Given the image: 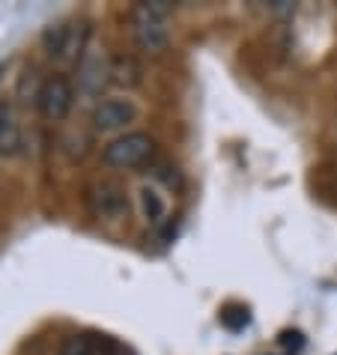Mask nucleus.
<instances>
[{"mask_svg": "<svg viewBox=\"0 0 337 355\" xmlns=\"http://www.w3.org/2000/svg\"><path fill=\"white\" fill-rule=\"evenodd\" d=\"M57 355H96V349H93V340L87 338V334H69Z\"/></svg>", "mask_w": 337, "mask_h": 355, "instance_id": "10", "label": "nucleus"}, {"mask_svg": "<svg viewBox=\"0 0 337 355\" xmlns=\"http://www.w3.org/2000/svg\"><path fill=\"white\" fill-rule=\"evenodd\" d=\"M269 12L284 18V15H295V3H286V0H277V3H269Z\"/></svg>", "mask_w": 337, "mask_h": 355, "instance_id": "12", "label": "nucleus"}, {"mask_svg": "<svg viewBox=\"0 0 337 355\" xmlns=\"http://www.w3.org/2000/svg\"><path fill=\"white\" fill-rule=\"evenodd\" d=\"M87 209H90L98 221H120L128 209L126 189L111 180L93 182L90 189H87Z\"/></svg>", "mask_w": 337, "mask_h": 355, "instance_id": "3", "label": "nucleus"}, {"mask_svg": "<svg viewBox=\"0 0 337 355\" xmlns=\"http://www.w3.org/2000/svg\"><path fill=\"white\" fill-rule=\"evenodd\" d=\"M171 3H137L132 9V39L141 51H150V54H158L164 51L167 42H171Z\"/></svg>", "mask_w": 337, "mask_h": 355, "instance_id": "1", "label": "nucleus"}, {"mask_svg": "<svg viewBox=\"0 0 337 355\" xmlns=\"http://www.w3.org/2000/svg\"><path fill=\"white\" fill-rule=\"evenodd\" d=\"M72 39H75L72 24H66V21L48 24L45 33H42V48H45L48 57H57V60H63V57L72 51Z\"/></svg>", "mask_w": 337, "mask_h": 355, "instance_id": "7", "label": "nucleus"}, {"mask_svg": "<svg viewBox=\"0 0 337 355\" xmlns=\"http://www.w3.org/2000/svg\"><path fill=\"white\" fill-rule=\"evenodd\" d=\"M141 203H144V212H146V218H150V221H162L167 215L164 197L158 194L153 185H144V189H141Z\"/></svg>", "mask_w": 337, "mask_h": 355, "instance_id": "8", "label": "nucleus"}, {"mask_svg": "<svg viewBox=\"0 0 337 355\" xmlns=\"http://www.w3.org/2000/svg\"><path fill=\"white\" fill-rule=\"evenodd\" d=\"M153 153H155V141L146 132H126L105 144L102 162L107 167H116V171H132V167L150 162Z\"/></svg>", "mask_w": 337, "mask_h": 355, "instance_id": "2", "label": "nucleus"}, {"mask_svg": "<svg viewBox=\"0 0 337 355\" xmlns=\"http://www.w3.org/2000/svg\"><path fill=\"white\" fill-rule=\"evenodd\" d=\"M153 176L162 180L167 189H180V173H176V167H171V164H158L153 171Z\"/></svg>", "mask_w": 337, "mask_h": 355, "instance_id": "11", "label": "nucleus"}, {"mask_svg": "<svg viewBox=\"0 0 337 355\" xmlns=\"http://www.w3.org/2000/svg\"><path fill=\"white\" fill-rule=\"evenodd\" d=\"M72 102H75V93H72V84L66 81L63 75H51L39 84L36 90V107L45 120H66L69 111H72Z\"/></svg>", "mask_w": 337, "mask_h": 355, "instance_id": "4", "label": "nucleus"}, {"mask_svg": "<svg viewBox=\"0 0 337 355\" xmlns=\"http://www.w3.org/2000/svg\"><path fill=\"white\" fill-rule=\"evenodd\" d=\"M137 116V107L132 98H123V96H107L96 105L93 111V125L98 132H116V129H126Z\"/></svg>", "mask_w": 337, "mask_h": 355, "instance_id": "5", "label": "nucleus"}, {"mask_svg": "<svg viewBox=\"0 0 337 355\" xmlns=\"http://www.w3.org/2000/svg\"><path fill=\"white\" fill-rule=\"evenodd\" d=\"M21 146V125H18L15 107L12 102H0V153L3 155H15Z\"/></svg>", "mask_w": 337, "mask_h": 355, "instance_id": "6", "label": "nucleus"}, {"mask_svg": "<svg viewBox=\"0 0 337 355\" xmlns=\"http://www.w3.org/2000/svg\"><path fill=\"white\" fill-rule=\"evenodd\" d=\"M111 75H114L116 84H126V87L141 81V69H137V63L132 60V57H116L114 66H111Z\"/></svg>", "mask_w": 337, "mask_h": 355, "instance_id": "9", "label": "nucleus"}]
</instances>
